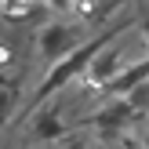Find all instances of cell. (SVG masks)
Segmentation results:
<instances>
[{"instance_id":"7a4b0ae2","label":"cell","mask_w":149,"mask_h":149,"mask_svg":"<svg viewBox=\"0 0 149 149\" xmlns=\"http://www.w3.org/2000/svg\"><path fill=\"white\" fill-rule=\"evenodd\" d=\"M73 47H77V33H73L65 22H47V26L40 29V51H44V58L58 62V58H65Z\"/></svg>"},{"instance_id":"277c9868","label":"cell","mask_w":149,"mask_h":149,"mask_svg":"<svg viewBox=\"0 0 149 149\" xmlns=\"http://www.w3.org/2000/svg\"><path fill=\"white\" fill-rule=\"evenodd\" d=\"M146 80H149V58H146V62H138V65H131V69H124V73H116L106 87L116 95V98H127V95L135 91L138 84H146Z\"/></svg>"},{"instance_id":"52a82bcc","label":"cell","mask_w":149,"mask_h":149,"mask_svg":"<svg viewBox=\"0 0 149 149\" xmlns=\"http://www.w3.org/2000/svg\"><path fill=\"white\" fill-rule=\"evenodd\" d=\"M127 102L135 106V113H149V80H146V84H138L135 91L127 95Z\"/></svg>"},{"instance_id":"5b68a950","label":"cell","mask_w":149,"mask_h":149,"mask_svg":"<svg viewBox=\"0 0 149 149\" xmlns=\"http://www.w3.org/2000/svg\"><path fill=\"white\" fill-rule=\"evenodd\" d=\"M33 135L40 138V142H51V138H65V124L58 120V113L55 109H36V116H33Z\"/></svg>"},{"instance_id":"9c48e42d","label":"cell","mask_w":149,"mask_h":149,"mask_svg":"<svg viewBox=\"0 0 149 149\" xmlns=\"http://www.w3.org/2000/svg\"><path fill=\"white\" fill-rule=\"evenodd\" d=\"M47 4H51V7H55V11H65V7H69V4H73V0H47Z\"/></svg>"},{"instance_id":"3957f363","label":"cell","mask_w":149,"mask_h":149,"mask_svg":"<svg viewBox=\"0 0 149 149\" xmlns=\"http://www.w3.org/2000/svg\"><path fill=\"white\" fill-rule=\"evenodd\" d=\"M135 116V106H131L127 98H113L106 109H98V113L91 116V127L102 131V135H116V131H124V124Z\"/></svg>"},{"instance_id":"6da1fadb","label":"cell","mask_w":149,"mask_h":149,"mask_svg":"<svg viewBox=\"0 0 149 149\" xmlns=\"http://www.w3.org/2000/svg\"><path fill=\"white\" fill-rule=\"evenodd\" d=\"M124 26H127V22H113V26H109V29H102L98 36H91V40L77 44V47H73V51H69L65 58H58V62H55V65L47 69L44 84L36 87V91H33V109H36V106H44V102H47V98H51L55 91H62L65 84H73V80H77L80 73H84L87 65H91L95 58H98L102 51H106L109 44H113L116 36L124 33Z\"/></svg>"},{"instance_id":"8992f818","label":"cell","mask_w":149,"mask_h":149,"mask_svg":"<svg viewBox=\"0 0 149 149\" xmlns=\"http://www.w3.org/2000/svg\"><path fill=\"white\" fill-rule=\"evenodd\" d=\"M18 87H22V84H18L15 77H4V73H0V127L11 120L15 106H18Z\"/></svg>"},{"instance_id":"30bf717a","label":"cell","mask_w":149,"mask_h":149,"mask_svg":"<svg viewBox=\"0 0 149 149\" xmlns=\"http://www.w3.org/2000/svg\"><path fill=\"white\" fill-rule=\"evenodd\" d=\"M146 149H149V142H146Z\"/></svg>"},{"instance_id":"ba28073f","label":"cell","mask_w":149,"mask_h":149,"mask_svg":"<svg viewBox=\"0 0 149 149\" xmlns=\"http://www.w3.org/2000/svg\"><path fill=\"white\" fill-rule=\"evenodd\" d=\"M62 149H91V146H87V142H84V138H69V142H65Z\"/></svg>"}]
</instances>
